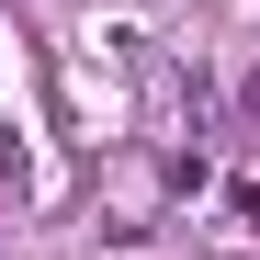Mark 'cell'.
I'll return each mask as SVG.
<instances>
[{
	"mask_svg": "<svg viewBox=\"0 0 260 260\" xmlns=\"http://www.w3.org/2000/svg\"><path fill=\"white\" fill-rule=\"evenodd\" d=\"M0 192H12V204H23V192H34V158H23V147H12V124H0Z\"/></svg>",
	"mask_w": 260,
	"mask_h": 260,
	"instance_id": "obj_1",
	"label": "cell"
}]
</instances>
